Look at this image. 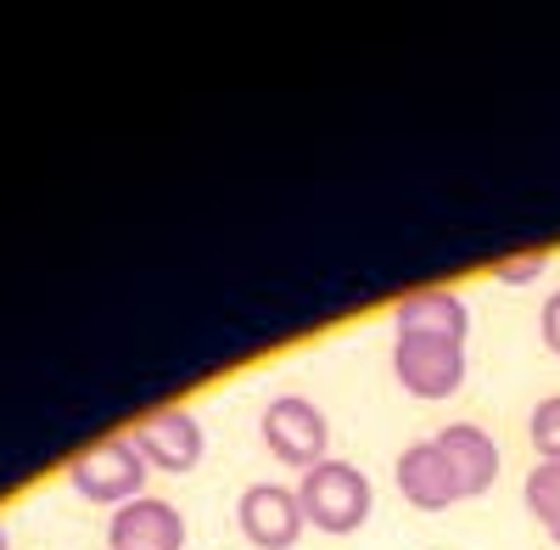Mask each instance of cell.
Instances as JSON below:
<instances>
[{"mask_svg":"<svg viewBox=\"0 0 560 550\" xmlns=\"http://www.w3.org/2000/svg\"><path fill=\"white\" fill-rule=\"evenodd\" d=\"M298 500H303V517L319 534H353L370 523V506H376V489L353 461H319L298 478Z\"/></svg>","mask_w":560,"mask_h":550,"instance_id":"6da1fadb","label":"cell"},{"mask_svg":"<svg viewBox=\"0 0 560 550\" xmlns=\"http://www.w3.org/2000/svg\"><path fill=\"white\" fill-rule=\"evenodd\" d=\"M258 438H264V449L275 455V461H287L298 472L331 461V422H325V410L303 393L269 399L264 416H258Z\"/></svg>","mask_w":560,"mask_h":550,"instance_id":"7a4b0ae2","label":"cell"},{"mask_svg":"<svg viewBox=\"0 0 560 550\" xmlns=\"http://www.w3.org/2000/svg\"><path fill=\"white\" fill-rule=\"evenodd\" d=\"M68 483L79 500H90V506H129V500H140V489H147V461H140L135 438H102L90 444L84 455H73L68 461Z\"/></svg>","mask_w":560,"mask_h":550,"instance_id":"3957f363","label":"cell"},{"mask_svg":"<svg viewBox=\"0 0 560 550\" xmlns=\"http://www.w3.org/2000/svg\"><path fill=\"white\" fill-rule=\"evenodd\" d=\"M393 377L415 399H454L465 388V377H471V365H465V343L398 337L393 343Z\"/></svg>","mask_w":560,"mask_h":550,"instance_id":"277c9868","label":"cell"},{"mask_svg":"<svg viewBox=\"0 0 560 550\" xmlns=\"http://www.w3.org/2000/svg\"><path fill=\"white\" fill-rule=\"evenodd\" d=\"M236 528L247 545L258 550H292L308 528L303 517V500L298 489H280V483H247L236 500Z\"/></svg>","mask_w":560,"mask_h":550,"instance_id":"5b68a950","label":"cell"},{"mask_svg":"<svg viewBox=\"0 0 560 550\" xmlns=\"http://www.w3.org/2000/svg\"><path fill=\"white\" fill-rule=\"evenodd\" d=\"M129 438H135V449H140V461L158 467V472H174V478H179V472H197V467H202V449H208L202 422H197L185 404L152 410V416L140 422Z\"/></svg>","mask_w":560,"mask_h":550,"instance_id":"8992f818","label":"cell"},{"mask_svg":"<svg viewBox=\"0 0 560 550\" xmlns=\"http://www.w3.org/2000/svg\"><path fill=\"white\" fill-rule=\"evenodd\" d=\"M107 545L113 550H185V517H179V506H168V500L140 494V500H129V506L113 512Z\"/></svg>","mask_w":560,"mask_h":550,"instance_id":"52a82bcc","label":"cell"},{"mask_svg":"<svg viewBox=\"0 0 560 550\" xmlns=\"http://www.w3.org/2000/svg\"><path fill=\"white\" fill-rule=\"evenodd\" d=\"M393 478H398V494L409 500L415 512H448L454 500H459L454 472H448V461H443L438 438H415V444H404Z\"/></svg>","mask_w":560,"mask_h":550,"instance_id":"ba28073f","label":"cell"},{"mask_svg":"<svg viewBox=\"0 0 560 550\" xmlns=\"http://www.w3.org/2000/svg\"><path fill=\"white\" fill-rule=\"evenodd\" d=\"M438 449H443V461H448V472H454L459 500H477V494L493 489V478H499V444H493L488 427H477V422H448V427L438 433Z\"/></svg>","mask_w":560,"mask_h":550,"instance_id":"9c48e42d","label":"cell"},{"mask_svg":"<svg viewBox=\"0 0 560 550\" xmlns=\"http://www.w3.org/2000/svg\"><path fill=\"white\" fill-rule=\"evenodd\" d=\"M393 332L398 337H443V343H465L471 337V309L448 287H427L393 303Z\"/></svg>","mask_w":560,"mask_h":550,"instance_id":"30bf717a","label":"cell"},{"mask_svg":"<svg viewBox=\"0 0 560 550\" xmlns=\"http://www.w3.org/2000/svg\"><path fill=\"white\" fill-rule=\"evenodd\" d=\"M522 494H527V512L544 523V534L560 545V461H538V467L527 472Z\"/></svg>","mask_w":560,"mask_h":550,"instance_id":"8fae6325","label":"cell"},{"mask_svg":"<svg viewBox=\"0 0 560 550\" xmlns=\"http://www.w3.org/2000/svg\"><path fill=\"white\" fill-rule=\"evenodd\" d=\"M527 438H533V455H538V461H560V393H549V399L533 404Z\"/></svg>","mask_w":560,"mask_h":550,"instance_id":"7c38bea8","label":"cell"},{"mask_svg":"<svg viewBox=\"0 0 560 550\" xmlns=\"http://www.w3.org/2000/svg\"><path fill=\"white\" fill-rule=\"evenodd\" d=\"M538 275H549V253H516V259L493 264V282H504V287H533Z\"/></svg>","mask_w":560,"mask_h":550,"instance_id":"4fadbf2b","label":"cell"},{"mask_svg":"<svg viewBox=\"0 0 560 550\" xmlns=\"http://www.w3.org/2000/svg\"><path fill=\"white\" fill-rule=\"evenodd\" d=\"M544 343H549V354H560V287L544 303Z\"/></svg>","mask_w":560,"mask_h":550,"instance_id":"5bb4252c","label":"cell"},{"mask_svg":"<svg viewBox=\"0 0 560 550\" xmlns=\"http://www.w3.org/2000/svg\"><path fill=\"white\" fill-rule=\"evenodd\" d=\"M0 550H12V545H7V528H0Z\"/></svg>","mask_w":560,"mask_h":550,"instance_id":"9a60e30c","label":"cell"}]
</instances>
